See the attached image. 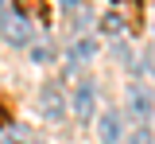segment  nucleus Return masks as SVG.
I'll use <instances>...</instances> for the list:
<instances>
[{"instance_id": "9d476101", "label": "nucleus", "mask_w": 155, "mask_h": 144, "mask_svg": "<svg viewBox=\"0 0 155 144\" xmlns=\"http://www.w3.org/2000/svg\"><path fill=\"white\" fill-rule=\"evenodd\" d=\"M31 59H35V62H47V59H51V47H35V55H31Z\"/></svg>"}, {"instance_id": "9b49d317", "label": "nucleus", "mask_w": 155, "mask_h": 144, "mask_svg": "<svg viewBox=\"0 0 155 144\" xmlns=\"http://www.w3.org/2000/svg\"><path fill=\"white\" fill-rule=\"evenodd\" d=\"M4 125H8V105L0 101V129H4Z\"/></svg>"}, {"instance_id": "f257e3e1", "label": "nucleus", "mask_w": 155, "mask_h": 144, "mask_svg": "<svg viewBox=\"0 0 155 144\" xmlns=\"http://www.w3.org/2000/svg\"><path fill=\"white\" fill-rule=\"evenodd\" d=\"M39 109H43V117H47V121H62V117H66L62 90H58V86H43V94H39Z\"/></svg>"}, {"instance_id": "0eeeda50", "label": "nucleus", "mask_w": 155, "mask_h": 144, "mask_svg": "<svg viewBox=\"0 0 155 144\" xmlns=\"http://www.w3.org/2000/svg\"><path fill=\"white\" fill-rule=\"evenodd\" d=\"M70 55H74V62H89V59L97 55V47H93L89 39H78L74 47H70Z\"/></svg>"}, {"instance_id": "7ed1b4c3", "label": "nucleus", "mask_w": 155, "mask_h": 144, "mask_svg": "<svg viewBox=\"0 0 155 144\" xmlns=\"http://www.w3.org/2000/svg\"><path fill=\"white\" fill-rule=\"evenodd\" d=\"M4 35H8L12 43H27V39H31V23H27V16H19V12L4 16Z\"/></svg>"}, {"instance_id": "423d86ee", "label": "nucleus", "mask_w": 155, "mask_h": 144, "mask_svg": "<svg viewBox=\"0 0 155 144\" xmlns=\"http://www.w3.org/2000/svg\"><path fill=\"white\" fill-rule=\"evenodd\" d=\"M16 12H19V16H35V20H47V8H43V0H16Z\"/></svg>"}, {"instance_id": "1a4fd4ad", "label": "nucleus", "mask_w": 155, "mask_h": 144, "mask_svg": "<svg viewBox=\"0 0 155 144\" xmlns=\"http://www.w3.org/2000/svg\"><path fill=\"white\" fill-rule=\"evenodd\" d=\"M128 144H151V132H147V129L140 125V129H136L132 136H128Z\"/></svg>"}, {"instance_id": "6e6552de", "label": "nucleus", "mask_w": 155, "mask_h": 144, "mask_svg": "<svg viewBox=\"0 0 155 144\" xmlns=\"http://www.w3.org/2000/svg\"><path fill=\"white\" fill-rule=\"evenodd\" d=\"M101 27H105V31H109V35H116V31H124V23H120V16H116L113 8H109V12H105V20H101Z\"/></svg>"}, {"instance_id": "f03ea898", "label": "nucleus", "mask_w": 155, "mask_h": 144, "mask_svg": "<svg viewBox=\"0 0 155 144\" xmlns=\"http://www.w3.org/2000/svg\"><path fill=\"white\" fill-rule=\"evenodd\" d=\"M93 101H97L93 86H89V82H78V94H74V113H78V121H93Z\"/></svg>"}, {"instance_id": "f8f14e48", "label": "nucleus", "mask_w": 155, "mask_h": 144, "mask_svg": "<svg viewBox=\"0 0 155 144\" xmlns=\"http://www.w3.org/2000/svg\"><path fill=\"white\" fill-rule=\"evenodd\" d=\"M74 4H78V0H62V8H74Z\"/></svg>"}, {"instance_id": "20e7f679", "label": "nucleus", "mask_w": 155, "mask_h": 144, "mask_svg": "<svg viewBox=\"0 0 155 144\" xmlns=\"http://www.w3.org/2000/svg\"><path fill=\"white\" fill-rule=\"evenodd\" d=\"M128 105H132L136 121H143V117L151 113V94H147L143 86H132V90H128Z\"/></svg>"}, {"instance_id": "ddd939ff", "label": "nucleus", "mask_w": 155, "mask_h": 144, "mask_svg": "<svg viewBox=\"0 0 155 144\" xmlns=\"http://www.w3.org/2000/svg\"><path fill=\"white\" fill-rule=\"evenodd\" d=\"M0 4H4V0H0Z\"/></svg>"}, {"instance_id": "39448f33", "label": "nucleus", "mask_w": 155, "mask_h": 144, "mask_svg": "<svg viewBox=\"0 0 155 144\" xmlns=\"http://www.w3.org/2000/svg\"><path fill=\"white\" fill-rule=\"evenodd\" d=\"M116 136H120V117L116 113L101 117V144H116Z\"/></svg>"}]
</instances>
